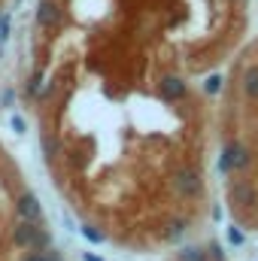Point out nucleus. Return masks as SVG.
<instances>
[{
	"instance_id": "nucleus-1",
	"label": "nucleus",
	"mask_w": 258,
	"mask_h": 261,
	"mask_svg": "<svg viewBox=\"0 0 258 261\" xmlns=\"http://www.w3.org/2000/svg\"><path fill=\"white\" fill-rule=\"evenodd\" d=\"M12 240H15V246H21V249H46V246L52 243L49 231H43L40 222H28V219H21V222L15 225Z\"/></svg>"
},
{
	"instance_id": "nucleus-2",
	"label": "nucleus",
	"mask_w": 258,
	"mask_h": 261,
	"mask_svg": "<svg viewBox=\"0 0 258 261\" xmlns=\"http://www.w3.org/2000/svg\"><path fill=\"white\" fill-rule=\"evenodd\" d=\"M173 192L179 197H194L200 192V173L192 170V167H183L173 173Z\"/></svg>"
},
{
	"instance_id": "nucleus-3",
	"label": "nucleus",
	"mask_w": 258,
	"mask_h": 261,
	"mask_svg": "<svg viewBox=\"0 0 258 261\" xmlns=\"http://www.w3.org/2000/svg\"><path fill=\"white\" fill-rule=\"evenodd\" d=\"M18 216L28 219V222H40V219H43V206H40L37 195L24 192V195L18 197Z\"/></svg>"
},
{
	"instance_id": "nucleus-4",
	"label": "nucleus",
	"mask_w": 258,
	"mask_h": 261,
	"mask_svg": "<svg viewBox=\"0 0 258 261\" xmlns=\"http://www.w3.org/2000/svg\"><path fill=\"white\" fill-rule=\"evenodd\" d=\"M37 21H40L43 28H52V24H58V21H61V6H58L55 0H40Z\"/></svg>"
},
{
	"instance_id": "nucleus-5",
	"label": "nucleus",
	"mask_w": 258,
	"mask_h": 261,
	"mask_svg": "<svg viewBox=\"0 0 258 261\" xmlns=\"http://www.w3.org/2000/svg\"><path fill=\"white\" fill-rule=\"evenodd\" d=\"M161 97L164 100H183L186 97V82L179 76H164L161 79Z\"/></svg>"
},
{
	"instance_id": "nucleus-6",
	"label": "nucleus",
	"mask_w": 258,
	"mask_h": 261,
	"mask_svg": "<svg viewBox=\"0 0 258 261\" xmlns=\"http://www.w3.org/2000/svg\"><path fill=\"white\" fill-rule=\"evenodd\" d=\"M228 149H231V170H243V167H249V152H246V146H240V143H228Z\"/></svg>"
},
{
	"instance_id": "nucleus-7",
	"label": "nucleus",
	"mask_w": 258,
	"mask_h": 261,
	"mask_svg": "<svg viewBox=\"0 0 258 261\" xmlns=\"http://www.w3.org/2000/svg\"><path fill=\"white\" fill-rule=\"evenodd\" d=\"M243 91H246V97L258 100V64L246 67V73H243Z\"/></svg>"
},
{
	"instance_id": "nucleus-8",
	"label": "nucleus",
	"mask_w": 258,
	"mask_h": 261,
	"mask_svg": "<svg viewBox=\"0 0 258 261\" xmlns=\"http://www.w3.org/2000/svg\"><path fill=\"white\" fill-rule=\"evenodd\" d=\"M231 200H234V203H255V189L246 186V182H237V186L231 189Z\"/></svg>"
},
{
	"instance_id": "nucleus-9",
	"label": "nucleus",
	"mask_w": 258,
	"mask_h": 261,
	"mask_svg": "<svg viewBox=\"0 0 258 261\" xmlns=\"http://www.w3.org/2000/svg\"><path fill=\"white\" fill-rule=\"evenodd\" d=\"M183 234H186V222H183V219H176V222H170V225H167V234H164V237H167V240H173V243H179V240H183Z\"/></svg>"
},
{
	"instance_id": "nucleus-10",
	"label": "nucleus",
	"mask_w": 258,
	"mask_h": 261,
	"mask_svg": "<svg viewBox=\"0 0 258 261\" xmlns=\"http://www.w3.org/2000/svg\"><path fill=\"white\" fill-rule=\"evenodd\" d=\"M79 234H82L88 243H94V246H100V243L107 240V237H104V231H97V228H91V225H82V228H79Z\"/></svg>"
},
{
	"instance_id": "nucleus-11",
	"label": "nucleus",
	"mask_w": 258,
	"mask_h": 261,
	"mask_svg": "<svg viewBox=\"0 0 258 261\" xmlns=\"http://www.w3.org/2000/svg\"><path fill=\"white\" fill-rule=\"evenodd\" d=\"M222 82H225V76H222V73H213V76L203 82V91H207V94H219V91H222Z\"/></svg>"
},
{
	"instance_id": "nucleus-12",
	"label": "nucleus",
	"mask_w": 258,
	"mask_h": 261,
	"mask_svg": "<svg viewBox=\"0 0 258 261\" xmlns=\"http://www.w3.org/2000/svg\"><path fill=\"white\" fill-rule=\"evenodd\" d=\"M228 240H231V246H243L246 243V237H243L240 228H228Z\"/></svg>"
},
{
	"instance_id": "nucleus-13",
	"label": "nucleus",
	"mask_w": 258,
	"mask_h": 261,
	"mask_svg": "<svg viewBox=\"0 0 258 261\" xmlns=\"http://www.w3.org/2000/svg\"><path fill=\"white\" fill-rule=\"evenodd\" d=\"M219 173H231V149L222 152V158H219Z\"/></svg>"
},
{
	"instance_id": "nucleus-14",
	"label": "nucleus",
	"mask_w": 258,
	"mask_h": 261,
	"mask_svg": "<svg viewBox=\"0 0 258 261\" xmlns=\"http://www.w3.org/2000/svg\"><path fill=\"white\" fill-rule=\"evenodd\" d=\"M43 149H46V155H55V152H58L55 137H49V134H46V137H43Z\"/></svg>"
},
{
	"instance_id": "nucleus-15",
	"label": "nucleus",
	"mask_w": 258,
	"mask_h": 261,
	"mask_svg": "<svg viewBox=\"0 0 258 261\" xmlns=\"http://www.w3.org/2000/svg\"><path fill=\"white\" fill-rule=\"evenodd\" d=\"M183 261H203L200 249H183Z\"/></svg>"
},
{
	"instance_id": "nucleus-16",
	"label": "nucleus",
	"mask_w": 258,
	"mask_h": 261,
	"mask_svg": "<svg viewBox=\"0 0 258 261\" xmlns=\"http://www.w3.org/2000/svg\"><path fill=\"white\" fill-rule=\"evenodd\" d=\"M43 261H64V258H61L58 249H49V246H46V249H43Z\"/></svg>"
},
{
	"instance_id": "nucleus-17",
	"label": "nucleus",
	"mask_w": 258,
	"mask_h": 261,
	"mask_svg": "<svg viewBox=\"0 0 258 261\" xmlns=\"http://www.w3.org/2000/svg\"><path fill=\"white\" fill-rule=\"evenodd\" d=\"M40 82H43V73H34V79H31L28 91H31V94H37V91H40Z\"/></svg>"
},
{
	"instance_id": "nucleus-18",
	"label": "nucleus",
	"mask_w": 258,
	"mask_h": 261,
	"mask_svg": "<svg viewBox=\"0 0 258 261\" xmlns=\"http://www.w3.org/2000/svg\"><path fill=\"white\" fill-rule=\"evenodd\" d=\"M9 37V15H0V40Z\"/></svg>"
},
{
	"instance_id": "nucleus-19",
	"label": "nucleus",
	"mask_w": 258,
	"mask_h": 261,
	"mask_svg": "<svg viewBox=\"0 0 258 261\" xmlns=\"http://www.w3.org/2000/svg\"><path fill=\"white\" fill-rule=\"evenodd\" d=\"M21 261H43V249H28V255Z\"/></svg>"
},
{
	"instance_id": "nucleus-20",
	"label": "nucleus",
	"mask_w": 258,
	"mask_h": 261,
	"mask_svg": "<svg viewBox=\"0 0 258 261\" xmlns=\"http://www.w3.org/2000/svg\"><path fill=\"white\" fill-rule=\"evenodd\" d=\"M210 252H213V258H216V261H225V252H222V246H219V243H213V246H210Z\"/></svg>"
},
{
	"instance_id": "nucleus-21",
	"label": "nucleus",
	"mask_w": 258,
	"mask_h": 261,
	"mask_svg": "<svg viewBox=\"0 0 258 261\" xmlns=\"http://www.w3.org/2000/svg\"><path fill=\"white\" fill-rule=\"evenodd\" d=\"M12 128L18 130V134H24V130H28V128H24V119H21V116H12Z\"/></svg>"
},
{
	"instance_id": "nucleus-22",
	"label": "nucleus",
	"mask_w": 258,
	"mask_h": 261,
	"mask_svg": "<svg viewBox=\"0 0 258 261\" xmlns=\"http://www.w3.org/2000/svg\"><path fill=\"white\" fill-rule=\"evenodd\" d=\"M85 261H104V258H97V255H91V252H85Z\"/></svg>"
}]
</instances>
